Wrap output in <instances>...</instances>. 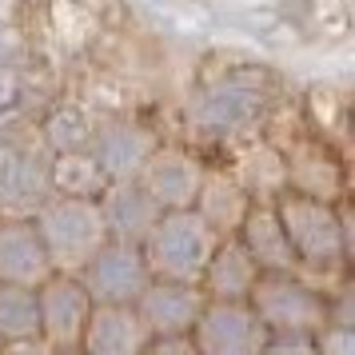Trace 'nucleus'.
Masks as SVG:
<instances>
[{"label": "nucleus", "instance_id": "0eeeda50", "mask_svg": "<svg viewBox=\"0 0 355 355\" xmlns=\"http://www.w3.org/2000/svg\"><path fill=\"white\" fill-rule=\"evenodd\" d=\"M192 295L180 288H160L148 295V315L156 320V327H184V323L192 320Z\"/></svg>", "mask_w": 355, "mask_h": 355}, {"label": "nucleus", "instance_id": "39448f33", "mask_svg": "<svg viewBox=\"0 0 355 355\" xmlns=\"http://www.w3.org/2000/svg\"><path fill=\"white\" fill-rule=\"evenodd\" d=\"M36 327H40V304L24 288H0V331L28 336Z\"/></svg>", "mask_w": 355, "mask_h": 355}, {"label": "nucleus", "instance_id": "7ed1b4c3", "mask_svg": "<svg viewBox=\"0 0 355 355\" xmlns=\"http://www.w3.org/2000/svg\"><path fill=\"white\" fill-rule=\"evenodd\" d=\"M44 268V248L33 232H20V227H8L0 236V272L12 275V279H33L36 272Z\"/></svg>", "mask_w": 355, "mask_h": 355}, {"label": "nucleus", "instance_id": "9d476101", "mask_svg": "<svg viewBox=\"0 0 355 355\" xmlns=\"http://www.w3.org/2000/svg\"><path fill=\"white\" fill-rule=\"evenodd\" d=\"M208 339H211V347H243L248 343V320L243 315H227V311H220L216 320H211V327H208Z\"/></svg>", "mask_w": 355, "mask_h": 355}, {"label": "nucleus", "instance_id": "1a4fd4ad", "mask_svg": "<svg viewBox=\"0 0 355 355\" xmlns=\"http://www.w3.org/2000/svg\"><path fill=\"white\" fill-rule=\"evenodd\" d=\"M156 192H160V200L180 204L184 196L192 192V172H188V164H184V160L160 164V168H156Z\"/></svg>", "mask_w": 355, "mask_h": 355}, {"label": "nucleus", "instance_id": "6e6552de", "mask_svg": "<svg viewBox=\"0 0 355 355\" xmlns=\"http://www.w3.org/2000/svg\"><path fill=\"white\" fill-rule=\"evenodd\" d=\"M152 216H156V204L144 192H120L108 208V220L120 232H140V227L152 224Z\"/></svg>", "mask_w": 355, "mask_h": 355}, {"label": "nucleus", "instance_id": "9b49d317", "mask_svg": "<svg viewBox=\"0 0 355 355\" xmlns=\"http://www.w3.org/2000/svg\"><path fill=\"white\" fill-rule=\"evenodd\" d=\"M108 339H96V347H108V352H124V347H132L136 339H132V320H124V315H108Z\"/></svg>", "mask_w": 355, "mask_h": 355}, {"label": "nucleus", "instance_id": "423d86ee", "mask_svg": "<svg viewBox=\"0 0 355 355\" xmlns=\"http://www.w3.org/2000/svg\"><path fill=\"white\" fill-rule=\"evenodd\" d=\"M144 156H148L144 136H136V132H128V128L108 132L104 144H100V164H104L108 172H132Z\"/></svg>", "mask_w": 355, "mask_h": 355}, {"label": "nucleus", "instance_id": "f257e3e1", "mask_svg": "<svg viewBox=\"0 0 355 355\" xmlns=\"http://www.w3.org/2000/svg\"><path fill=\"white\" fill-rule=\"evenodd\" d=\"M156 256L172 275H192L208 256V240H204L196 220L176 216V220L160 224V232H156Z\"/></svg>", "mask_w": 355, "mask_h": 355}, {"label": "nucleus", "instance_id": "20e7f679", "mask_svg": "<svg viewBox=\"0 0 355 355\" xmlns=\"http://www.w3.org/2000/svg\"><path fill=\"white\" fill-rule=\"evenodd\" d=\"M259 108V96L243 84H227L220 92H211L208 104H204V120L216 124V128H236V124H248Z\"/></svg>", "mask_w": 355, "mask_h": 355}, {"label": "nucleus", "instance_id": "f03ea898", "mask_svg": "<svg viewBox=\"0 0 355 355\" xmlns=\"http://www.w3.org/2000/svg\"><path fill=\"white\" fill-rule=\"evenodd\" d=\"M92 284L104 300H128L144 288V263L128 248H108L92 259Z\"/></svg>", "mask_w": 355, "mask_h": 355}]
</instances>
